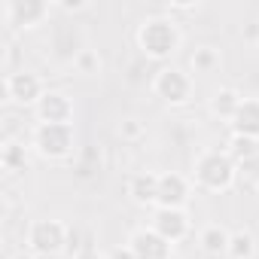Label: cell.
I'll return each mask as SVG.
<instances>
[{"mask_svg":"<svg viewBox=\"0 0 259 259\" xmlns=\"http://www.w3.org/2000/svg\"><path fill=\"white\" fill-rule=\"evenodd\" d=\"M180 10V13H189V10H198V0H174L171 4V13Z\"/></svg>","mask_w":259,"mask_h":259,"instance_id":"25","label":"cell"},{"mask_svg":"<svg viewBox=\"0 0 259 259\" xmlns=\"http://www.w3.org/2000/svg\"><path fill=\"white\" fill-rule=\"evenodd\" d=\"M52 7L46 0H10L4 7V19L10 25V31H34L49 19Z\"/></svg>","mask_w":259,"mask_h":259,"instance_id":"7","label":"cell"},{"mask_svg":"<svg viewBox=\"0 0 259 259\" xmlns=\"http://www.w3.org/2000/svg\"><path fill=\"white\" fill-rule=\"evenodd\" d=\"M229 241H232V232H229L223 223H207V226L198 232V247H201L207 256H226Z\"/></svg>","mask_w":259,"mask_h":259,"instance_id":"15","label":"cell"},{"mask_svg":"<svg viewBox=\"0 0 259 259\" xmlns=\"http://www.w3.org/2000/svg\"><path fill=\"white\" fill-rule=\"evenodd\" d=\"M232 135H244L259 141V98H244L235 119H232Z\"/></svg>","mask_w":259,"mask_h":259,"instance_id":"14","label":"cell"},{"mask_svg":"<svg viewBox=\"0 0 259 259\" xmlns=\"http://www.w3.org/2000/svg\"><path fill=\"white\" fill-rule=\"evenodd\" d=\"M226 256L229 259H253L256 256V238H253V232H247V229L232 232V241H229Z\"/></svg>","mask_w":259,"mask_h":259,"instance_id":"19","label":"cell"},{"mask_svg":"<svg viewBox=\"0 0 259 259\" xmlns=\"http://www.w3.org/2000/svg\"><path fill=\"white\" fill-rule=\"evenodd\" d=\"M125 247L135 253V259H174V244L165 241L153 226L132 229Z\"/></svg>","mask_w":259,"mask_h":259,"instance_id":"8","label":"cell"},{"mask_svg":"<svg viewBox=\"0 0 259 259\" xmlns=\"http://www.w3.org/2000/svg\"><path fill=\"white\" fill-rule=\"evenodd\" d=\"M70 259H107L101 250H95V247H85V250H79V253H73Z\"/></svg>","mask_w":259,"mask_h":259,"instance_id":"24","label":"cell"},{"mask_svg":"<svg viewBox=\"0 0 259 259\" xmlns=\"http://www.w3.org/2000/svg\"><path fill=\"white\" fill-rule=\"evenodd\" d=\"M128 198H132L138 207H153L159 204V174L153 171H141L128 180Z\"/></svg>","mask_w":259,"mask_h":259,"instance_id":"12","label":"cell"},{"mask_svg":"<svg viewBox=\"0 0 259 259\" xmlns=\"http://www.w3.org/2000/svg\"><path fill=\"white\" fill-rule=\"evenodd\" d=\"M70 241V226H64L61 220L55 217H40V220H31L28 232H25V247L40 256V259H52L58 256Z\"/></svg>","mask_w":259,"mask_h":259,"instance_id":"4","label":"cell"},{"mask_svg":"<svg viewBox=\"0 0 259 259\" xmlns=\"http://www.w3.org/2000/svg\"><path fill=\"white\" fill-rule=\"evenodd\" d=\"M223 150L229 153V159H232L235 165H244V162H250V159L259 153V141L244 138V135H232V138L226 141V147H223Z\"/></svg>","mask_w":259,"mask_h":259,"instance_id":"17","label":"cell"},{"mask_svg":"<svg viewBox=\"0 0 259 259\" xmlns=\"http://www.w3.org/2000/svg\"><path fill=\"white\" fill-rule=\"evenodd\" d=\"M189 180L195 183V189L201 192H210V195H220V192H229L238 180V165L229 159L226 150H217V147H207L195 156L192 162V174Z\"/></svg>","mask_w":259,"mask_h":259,"instance_id":"1","label":"cell"},{"mask_svg":"<svg viewBox=\"0 0 259 259\" xmlns=\"http://www.w3.org/2000/svg\"><path fill=\"white\" fill-rule=\"evenodd\" d=\"M119 135H122L125 141H141V138H144V125H141L138 119H125V122L119 125Z\"/></svg>","mask_w":259,"mask_h":259,"instance_id":"21","label":"cell"},{"mask_svg":"<svg viewBox=\"0 0 259 259\" xmlns=\"http://www.w3.org/2000/svg\"><path fill=\"white\" fill-rule=\"evenodd\" d=\"M64 13H79V10H85L89 7V0H61V4H58Z\"/></svg>","mask_w":259,"mask_h":259,"instance_id":"23","label":"cell"},{"mask_svg":"<svg viewBox=\"0 0 259 259\" xmlns=\"http://www.w3.org/2000/svg\"><path fill=\"white\" fill-rule=\"evenodd\" d=\"M107 259H135V253L128 250V247H116L113 253H107Z\"/></svg>","mask_w":259,"mask_h":259,"instance_id":"26","label":"cell"},{"mask_svg":"<svg viewBox=\"0 0 259 259\" xmlns=\"http://www.w3.org/2000/svg\"><path fill=\"white\" fill-rule=\"evenodd\" d=\"M34 113H37V122H46V125H73L76 107H73V98L67 92L49 89L40 98V104L34 107Z\"/></svg>","mask_w":259,"mask_h":259,"instance_id":"9","label":"cell"},{"mask_svg":"<svg viewBox=\"0 0 259 259\" xmlns=\"http://www.w3.org/2000/svg\"><path fill=\"white\" fill-rule=\"evenodd\" d=\"M31 147H25V144H19V141H4V147H0V165H4V171L7 174H19V171H25L28 168V162H31Z\"/></svg>","mask_w":259,"mask_h":259,"instance_id":"16","label":"cell"},{"mask_svg":"<svg viewBox=\"0 0 259 259\" xmlns=\"http://www.w3.org/2000/svg\"><path fill=\"white\" fill-rule=\"evenodd\" d=\"M138 49L153 58V61H168L171 55H177L180 43H183V34L177 28V22L171 16H150L138 25Z\"/></svg>","mask_w":259,"mask_h":259,"instance_id":"2","label":"cell"},{"mask_svg":"<svg viewBox=\"0 0 259 259\" xmlns=\"http://www.w3.org/2000/svg\"><path fill=\"white\" fill-rule=\"evenodd\" d=\"M153 95L159 101H165L168 107H186L195 95V79H192V73L165 64L153 76Z\"/></svg>","mask_w":259,"mask_h":259,"instance_id":"5","label":"cell"},{"mask_svg":"<svg viewBox=\"0 0 259 259\" xmlns=\"http://www.w3.org/2000/svg\"><path fill=\"white\" fill-rule=\"evenodd\" d=\"M46 92H49L46 82H43L40 73H34V70H13V73L4 76V95H7V101H13V104L37 107Z\"/></svg>","mask_w":259,"mask_h":259,"instance_id":"6","label":"cell"},{"mask_svg":"<svg viewBox=\"0 0 259 259\" xmlns=\"http://www.w3.org/2000/svg\"><path fill=\"white\" fill-rule=\"evenodd\" d=\"M31 150L46 162H67L76 153V132L73 125H46L37 122L31 132Z\"/></svg>","mask_w":259,"mask_h":259,"instance_id":"3","label":"cell"},{"mask_svg":"<svg viewBox=\"0 0 259 259\" xmlns=\"http://www.w3.org/2000/svg\"><path fill=\"white\" fill-rule=\"evenodd\" d=\"M10 259H40V256H34L31 250H22V253H13Z\"/></svg>","mask_w":259,"mask_h":259,"instance_id":"27","label":"cell"},{"mask_svg":"<svg viewBox=\"0 0 259 259\" xmlns=\"http://www.w3.org/2000/svg\"><path fill=\"white\" fill-rule=\"evenodd\" d=\"M192 189H195V183L186 174L165 171V174H159V204L156 207H177V210H183L186 201L192 198Z\"/></svg>","mask_w":259,"mask_h":259,"instance_id":"10","label":"cell"},{"mask_svg":"<svg viewBox=\"0 0 259 259\" xmlns=\"http://www.w3.org/2000/svg\"><path fill=\"white\" fill-rule=\"evenodd\" d=\"M73 67H76L79 73H85V76H98V73H101V67H104V61H101L98 49H89V46H85V49L76 55Z\"/></svg>","mask_w":259,"mask_h":259,"instance_id":"20","label":"cell"},{"mask_svg":"<svg viewBox=\"0 0 259 259\" xmlns=\"http://www.w3.org/2000/svg\"><path fill=\"white\" fill-rule=\"evenodd\" d=\"M189 64H192V70L195 73H213V70H220V64H223V55H220V49L217 46H195V52L189 55Z\"/></svg>","mask_w":259,"mask_h":259,"instance_id":"18","label":"cell"},{"mask_svg":"<svg viewBox=\"0 0 259 259\" xmlns=\"http://www.w3.org/2000/svg\"><path fill=\"white\" fill-rule=\"evenodd\" d=\"M241 101H244V95H241L238 89H232V85H220V89L207 98V110H210V116H213V119H220V122H229V125H232V119H235V113H238Z\"/></svg>","mask_w":259,"mask_h":259,"instance_id":"13","label":"cell"},{"mask_svg":"<svg viewBox=\"0 0 259 259\" xmlns=\"http://www.w3.org/2000/svg\"><path fill=\"white\" fill-rule=\"evenodd\" d=\"M150 226H153L165 241H171V244H180V241L192 232L189 213H186V210H177V207H156Z\"/></svg>","mask_w":259,"mask_h":259,"instance_id":"11","label":"cell"},{"mask_svg":"<svg viewBox=\"0 0 259 259\" xmlns=\"http://www.w3.org/2000/svg\"><path fill=\"white\" fill-rule=\"evenodd\" d=\"M241 40L247 46H259V19H250L244 28H241Z\"/></svg>","mask_w":259,"mask_h":259,"instance_id":"22","label":"cell"}]
</instances>
